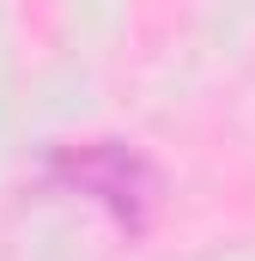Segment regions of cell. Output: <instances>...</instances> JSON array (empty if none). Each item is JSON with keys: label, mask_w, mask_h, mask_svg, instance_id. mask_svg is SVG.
<instances>
[{"label": "cell", "mask_w": 255, "mask_h": 261, "mask_svg": "<svg viewBox=\"0 0 255 261\" xmlns=\"http://www.w3.org/2000/svg\"><path fill=\"white\" fill-rule=\"evenodd\" d=\"M61 176H73L79 189H91L97 200H110L128 225H140V206L152 200V176L134 152H116V146H97V152H73L61 158Z\"/></svg>", "instance_id": "cell-1"}]
</instances>
